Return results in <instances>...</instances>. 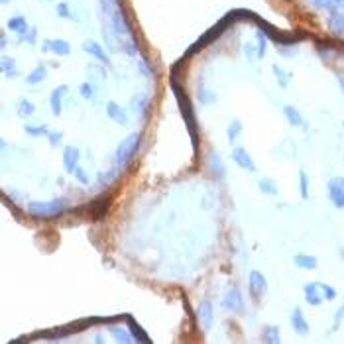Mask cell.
I'll return each instance as SVG.
<instances>
[{
  "label": "cell",
  "mask_w": 344,
  "mask_h": 344,
  "mask_svg": "<svg viewBox=\"0 0 344 344\" xmlns=\"http://www.w3.org/2000/svg\"><path fill=\"white\" fill-rule=\"evenodd\" d=\"M171 89H173V94H175V98H177L181 116H183V120H185V124H187V128H189V134H191V140H193V150L197 152V148H199V136H197V118H195L193 106H191V102H189L187 94L183 93V89H181L175 81H173Z\"/></svg>",
  "instance_id": "1"
},
{
  "label": "cell",
  "mask_w": 344,
  "mask_h": 344,
  "mask_svg": "<svg viewBox=\"0 0 344 344\" xmlns=\"http://www.w3.org/2000/svg\"><path fill=\"white\" fill-rule=\"evenodd\" d=\"M67 205L65 199H51V201H31L28 205V213L35 219H59L65 215Z\"/></svg>",
  "instance_id": "2"
},
{
  "label": "cell",
  "mask_w": 344,
  "mask_h": 344,
  "mask_svg": "<svg viewBox=\"0 0 344 344\" xmlns=\"http://www.w3.org/2000/svg\"><path fill=\"white\" fill-rule=\"evenodd\" d=\"M140 144H142V134H140V132H134V134H130L128 138H124V140L118 144L116 152H114V163H116V167H124L126 163L134 157V154L138 152Z\"/></svg>",
  "instance_id": "3"
},
{
  "label": "cell",
  "mask_w": 344,
  "mask_h": 344,
  "mask_svg": "<svg viewBox=\"0 0 344 344\" xmlns=\"http://www.w3.org/2000/svg\"><path fill=\"white\" fill-rule=\"evenodd\" d=\"M220 307L224 311L232 315H242L246 309V301H244V295H242V289L240 287H230L222 299H220Z\"/></svg>",
  "instance_id": "4"
},
{
  "label": "cell",
  "mask_w": 344,
  "mask_h": 344,
  "mask_svg": "<svg viewBox=\"0 0 344 344\" xmlns=\"http://www.w3.org/2000/svg\"><path fill=\"white\" fill-rule=\"evenodd\" d=\"M327 193H329L331 203H333L337 209H344V177L343 175H337V177H331V179H329V183H327Z\"/></svg>",
  "instance_id": "5"
},
{
  "label": "cell",
  "mask_w": 344,
  "mask_h": 344,
  "mask_svg": "<svg viewBox=\"0 0 344 344\" xmlns=\"http://www.w3.org/2000/svg\"><path fill=\"white\" fill-rule=\"evenodd\" d=\"M197 321H199V327L209 333L211 327H213V321H215V313H213V303L211 301H201V305L197 307Z\"/></svg>",
  "instance_id": "6"
},
{
  "label": "cell",
  "mask_w": 344,
  "mask_h": 344,
  "mask_svg": "<svg viewBox=\"0 0 344 344\" xmlns=\"http://www.w3.org/2000/svg\"><path fill=\"white\" fill-rule=\"evenodd\" d=\"M63 169L67 173H75V169L79 167V159H81V150L77 146H65L63 148Z\"/></svg>",
  "instance_id": "7"
},
{
  "label": "cell",
  "mask_w": 344,
  "mask_h": 344,
  "mask_svg": "<svg viewBox=\"0 0 344 344\" xmlns=\"http://www.w3.org/2000/svg\"><path fill=\"white\" fill-rule=\"evenodd\" d=\"M232 161L240 167V169H246V171H256V163L252 159L250 152L242 146H234L232 148Z\"/></svg>",
  "instance_id": "8"
},
{
  "label": "cell",
  "mask_w": 344,
  "mask_h": 344,
  "mask_svg": "<svg viewBox=\"0 0 344 344\" xmlns=\"http://www.w3.org/2000/svg\"><path fill=\"white\" fill-rule=\"evenodd\" d=\"M248 285H250V291L256 297H264L268 293V280L258 270H252L250 274H248Z\"/></svg>",
  "instance_id": "9"
},
{
  "label": "cell",
  "mask_w": 344,
  "mask_h": 344,
  "mask_svg": "<svg viewBox=\"0 0 344 344\" xmlns=\"http://www.w3.org/2000/svg\"><path fill=\"white\" fill-rule=\"evenodd\" d=\"M303 293H305V301L313 307H321L323 301H325V295L321 291V283L317 282H311V283H305L303 285Z\"/></svg>",
  "instance_id": "10"
},
{
  "label": "cell",
  "mask_w": 344,
  "mask_h": 344,
  "mask_svg": "<svg viewBox=\"0 0 344 344\" xmlns=\"http://www.w3.org/2000/svg\"><path fill=\"white\" fill-rule=\"evenodd\" d=\"M67 91H69L67 85H59V87H55V89L51 91V94H49V108H51V114H53V116H61L63 98H65Z\"/></svg>",
  "instance_id": "11"
},
{
  "label": "cell",
  "mask_w": 344,
  "mask_h": 344,
  "mask_svg": "<svg viewBox=\"0 0 344 344\" xmlns=\"http://www.w3.org/2000/svg\"><path fill=\"white\" fill-rule=\"evenodd\" d=\"M207 167H209V173H211L213 177L222 179V177L226 175L224 161H222V157L219 156V152H215V150H211L209 156H207Z\"/></svg>",
  "instance_id": "12"
},
{
  "label": "cell",
  "mask_w": 344,
  "mask_h": 344,
  "mask_svg": "<svg viewBox=\"0 0 344 344\" xmlns=\"http://www.w3.org/2000/svg\"><path fill=\"white\" fill-rule=\"evenodd\" d=\"M289 323H291V327H293V331H295L297 335H303V337H305V335H309V331H311V327H309L305 315H303V311H301L299 307H295V309L291 311Z\"/></svg>",
  "instance_id": "13"
},
{
  "label": "cell",
  "mask_w": 344,
  "mask_h": 344,
  "mask_svg": "<svg viewBox=\"0 0 344 344\" xmlns=\"http://www.w3.org/2000/svg\"><path fill=\"white\" fill-rule=\"evenodd\" d=\"M106 116H108L112 122H116V124H122V126L128 124V114H126V110L118 104V102H114V100H108V102H106Z\"/></svg>",
  "instance_id": "14"
},
{
  "label": "cell",
  "mask_w": 344,
  "mask_h": 344,
  "mask_svg": "<svg viewBox=\"0 0 344 344\" xmlns=\"http://www.w3.org/2000/svg\"><path fill=\"white\" fill-rule=\"evenodd\" d=\"M43 51H49V53H53V55H61V57H65V55L71 53V45H69L65 39H47V41L43 43Z\"/></svg>",
  "instance_id": "15"
},
{
  "label": "cell",
  "mask_w": 344,
  "mask_h": 344,
  "mask_svg": "<svg viewBox=\"0 0 344 344\" xmlns=\"http://www.w3.org/2000/svg\"><path fill=\"white\" fill-rule=\"evenodd\" d=\"M126 325H128V329H130V333H132V337H134V343H142V344L152 343V339L146 335V331H144L130 315H126Z\"/></svg>",
  "instance_id": "16"
},
{
  "label": "cell",
  "mask_w": 344,
  "mask_h": 344,
  "mask_svg": "<svg viewBox=\"0 0 344 344\" xmlns=\"http://www.w3.org/2000/svg\"><path fill=\"white\" fill-rule=\"evenodd\" d=\"M283 116H285L287 124L293 126V128H301V126H305V118H303V114H301V112H299V108H295L293 104H285V106H283Z\"/></svg>",
  "instance_id": "17"
},
{
  "label": "cell",
  "mask_w": 344,
  "mask_h": 344,
  "mask_svg": "<svg viewBox=\"0 0 344 344\" xmlns=\"http://www.w3.org/2000/svg\"><path fill=\"white\" fill-rule=\"evenodd\" d=\"M293 264L299 268V270H305V272H313L319 266V260L311 256V254H295L293 256Z\"/></svg>",
  "instance_id": "18"
},
{
  "label": "cell",
  "mask_w": 344,
  "mask_h": 344,
  "mask_svg": "<svg viewBox=\"0 0 344 344\" xmlns=\"http://www.w3.org/2000/svg\"><path fill=\"white\" fill-rule=\"evenodd\" d=\"M197 98L201 100V104H213L217 102V93L213 89H209V85L205 81L197 83Z\"/></svg>",
  "instance_id": "19"
},
{
  "label": "cell",
  "mask_w": 344,
  "mask_h": 344,
  "mask_svg": "<svg viewBox=\"0 0 344 344\" xmlns=\"http://www.w3.org/2000/svg\"><path fill=\"white\" fill-rule=\"evenodd\" d=\"M110 337L116 341V343H134V337H132V333H130V329L128 327H122V325H112L110 327Z\"/></svg>",
  "instance_id": "20"
},
{
  "label": "cell",
  "mask_w": 344,
  "mask_h": 344,
  "mask_svg": "<svg viewBox=\"0 0 344 344\" xmlns=\"http://www.w3.org/2000/svg\"><path fill=\"white\" fill-rule=\"evenodd\" d=\"M83 49H85L89 55H93L94 59H98V61H102V63H108V55H106V51H104L96 41H93V39H87V41L83 43Z\"/></svg>",
  "instance_id": "21"
},
{
  "label": "cell",
  "mask_w": 344,
  "mask_h": 344,
  "mask_svg": "<svg viewBox=\"0 0 344 344\" xmlns=\"http://www.w3.org/2000/svg\"><path fill=\"white\" fill-rule=\"evenodd\" d=\"M262 341H264V343H268V344H280L282 343V331H280V327H276V325H268V327H264Z\"/></svg>",
  "instance_id": "22"
},
{
  "label": "cell",
  "mask_w": 344,
  "mask_h": 344,
  "mask_svg": "<svg viewBox=\"0 0 344 344\" xmlns=\"http://www.w3.org/2000/svg\"><path fill=\"white\" fill-rule=\"evenodd\" d=\"M242 130H244L242 120H240V118H234V120L228 124V128H226V138H228V142H230V144H236L238 138L242 136Z\"/></svg>",
  "instance_id": "23"
},
{
  "label": "cell",
  "mask_w": 344,
  "mask_h": 344,
  "mask_svg": "<svg viewBox=\"0 0 344 344\" xmlns=\"http://www.w3.org/2000/svg\"><path fill=\"white\" fill-rule=\"evenodd\" d=\"M47 77V69H45V65H35L33 69H31V73L28 75V85H39L43 79Z\"/></svg>",
  "instance_id": "24"
},
{
  "label": "cell",
  "mask_w": 344,
  "mask_h": 344,
  "mask_svg": "<svg viewBox=\"0 0 344 344\" xmlns=\"http://www.w3.org/2000/svg\"><path fill=\"white\" fill-rule=\"evenodd\" d=\"M272 73L276 75L278 85H280L282 89H287V87H289V81H291V73H289V71L282 69L280 65H272Z\"/></svg>",
  "instance_id": "25"
},
{
  "label": "cell",
  "mask_w": 344,
  "mask_h": 344,
  "mask_svg": "<svg viewBox=\"0 0 344 344\" xmlns=\"http://www.w3.org/2000/svg\"><path fill=\"white\" fill-rule=\"evenodd\" d=\"M258 189L264 193V195H278L280 193V189H278V183L274 181V179H270V177H264V179H260L258 181Z\"/></svg>",
  "instance_id": "26"
},
{
  "label": "cell",
  "mask_w": 344,
  "mask_h": 344,
  "mask_svg": "<svg viewBox=\"0 0 344 344\" xmlns=\"http://www.w3.org/2000/svg\"><path fill=\"white\" fill-rule=\"evenodd\" d=\"M16 112H18L22 118H26V116H31V114L35 112V106H33V102L28 100V98H20L18 104H16Z\"/></svg>",
  "instance_id": "27"
},
{
  "label": "cell",
  "mask_w": 344,
  "mask_h": 344,
  "mask_svg": "<svg viewBox=\"0 0 344 344\" xmlns=\"http://www.w3.org/2000/svg\"><path fill=\"white\" fill-rule=\"evenodd\" d=\"M2 73L6 77H18V67H16V61L12 57H2Z\"/></svg>",
  "instance_id": "28"
},
{
  "label": "cell",
  "mask_w": 344,
  "mask_h": 344,
  "mask_svg": "<svg viewBox=\"0 0 344 344\" xmlns=\"http://www.w3.org/2000/svg\"><path fill=\"white\" fill-rule=\"evenodd\" d=\"M24 132H26L28 136H31V138H41V136H47V134H49V130H47V126L45 124H41V126L26 124L24 126Z\"/></svg>",
  "instance_id": "29"
},
{
  "label": "cell",
  "mask_w": 344,
  "mask_h": 344,
  "mask_svg": "<svg viewBox=\"0 0 344 344\" xmlns=\"http://www.w3.org/2000/svg\"><path fill=\"white\" fill-rule=\"evenodd\" d=\"M8 28H10L12 31L24 33V31L28 30V24H26V20H24L22 16H14L12 20H8Z\"/></svg>",
  "instance_id": "30"
},
{
  "label": "cell",
  "mask_w": 344,
  "mask_h": 344,
  "mask_svg": "<svg viewBox=\"0 0 344 344\" xmlns=\"http://www.w3.org/2000/svg\"><path fill=\"white\" fill-rule=\"evenodd\" d=\"M118 173H120V167H116V169H110L108 173H100L98 175V183L104 187V185H110L112 181H116L118 179Z\"/></svg>",
  "instance_id": "31"
},
{
  "label": "cell",
  "mask_w": 344,
  "mask_h": 344,
  "mask_svg": "<svg viewBox=\"0 0 344 344\" xmlns=\"http://www.w3.org/2000/svg\"><path fill=\"white\" fill-rule=\"evenodd\" d=\"M299 189H301V197L309 199V175L303 169L299 171Z\"/></svg>",
  "instance_id": "32"
},
{
  "label": "cell",
  "mask_w": 344,
  "mask_h": 344,
  "mask_svg": "<svg viewBox=\"0 0 344 344\" xmlns=\"http://www.w3.org/2000/svg\"><path fill=\"white\" fill-rule=\"evenodd\" d=\"M132 108L136 112H144L148 108V96L146 94H140V96H134L132 98Z\"/></svg>",
  "instance_id": "33"
},
{
  "label": "cell",
  "mask_w": 344,
  "mask_h": 344,
  "mask_svg": "<svg viewBox=\"0 0 344 344\" xmlns=\"http://www.w3.org/2000/svg\"><path fill=\"white\" fill-rule=\"evenodd\" d=\"M79 93H81V96H83L85 100H91L94 96V87L89 83V81H85V83L79 85Z\"/></svg>",
  "instance_id": "34"
},
{
  "label": "cell",
  "mask_w": 344,
  "mask_h": 344,
  "mask_svg": "<svg viewBox=\"0 0 344 344\" xmlns=\"http://www.w3.org/2000/svg\"><path fill=\"white\" fill-rule=\"evenodd\" d=\"M321 291H323V295H325V299L327 301H335L337 299V289L333 287V285H329V283H321Z\"/></svg>",
  "instance_id": "35"
},
{
  "label": "cell",
  "mask_w": 344,
  "mask_h": 344,
  "mask_svg": "<svg viewBox=\"0 0 344 344\" xmlns=\"http://www.w3.org/2000/svg\"><path fill=\"white\" fill-rule=\"evenodd\" d=\"M73 175H75V179H77V181H79L81 185H89V183H91V177H89V173H87V171H85V169H83L81 165H79V167L75 169V173H73Z\"/></svg>",
  "instance_id": "36"
},
{
  "label": "cell",
  "mask_w": 344,
  "mask_h": 344,
  "mask_svg": "<svg viewBox=\"0 0 344 344\" xmlns=\"http://www.w3.org/2000/svg\"><path fill=\"white\" fill-rule=\"evenodd\" d=\"M47 140H49V146L51 148H59L63 142V132H49L47 134Z\"/></svg>",
  "instance_id": "37"
},
{
  "label": "cell",
  "mask_w": 344,
  "mask_h": 344,
  "mask_svg": "<svg viewBox=\"0 0 344 344\" xmlns=\"http://www.w3.org/2000/svg\"><path fill=\"white\" fill-rule=\"evenodd\" d=\"M256 39H258V49H256V51H258V59H262V57L266 55V47H268V45H266V39H264L262 33H258Z\"/></svg>",
  "instance_id": "38"
},
{
  "label": "cell",
  "mask_w": 344,
  "mask_h": 344,
  "mask_svg": "<svg viewBox=\"0 0 344 344\" xmlns=\"http://www.w3.org/2000/svg\"><path fill=\"white\" fill-rule=\"evenodd\" d=\"M343 319H344V303L339 307V309H337V313H335V329H337V327L343 323Z\"/></svg>",
  "instance_id": "39"
},
{
  "label": "cell",
  "mask_w": 344,
  "mask_h": 344,
  "mask_svg": "<svg viewBox=\"0 0 344 344\" xmlns=\"http://www.w3.org/2000/svg\"><path fill=\"white\" fill-rule=\"evenodd\" d=\"M57 14H59V16H65V18H69V8H67V4H65V2L57 4Z\"/></svg>",
  "instance_id": "40"
},
{
  "label": "cell",
  "mask_w": 344,
  "mask_h": 344,
  "mask_svg": "<svg viewBox=\"0 0 344 344\" xmlns=\"http://www.w3.org/2000/svg\"><path fill=\"white\" fill-rule=\"evenodd\" d=\"M244 53H246V57L252 59V61L256 59V57H254V45H252V43H246V45H244Z\"/></svg>",
  "instance_id": "41"
},
{
  "label": "cell",
  "mask_w": 344,
  "mask_h": 344,
  "mask_svg": "<svg viewBox=\"0 0 344 344\" xmlns=\"http://www.w3.org/2000/svg\"><path fill=\"white\" fill-rule=\"evenodd\" d=\"M337 79H339V87H341V91H343V94H344V75L343 73L337 75Z\"/></svg>",
  "instance_id": "42"
},
{
  "label": "cell",
  "mask_w": 344,
  "mask_h": 344,
  "mask_svg": "<svg viewBox=\"0 0 344 344\" xmlns=\"http://www.w3.org/2000/svg\"><path fill=\"white\" fill-rule=\"evenodd\" d=\"M339 254H341V258L344 260V246H341V248H339Z\"/></svg>",
  "instance_id": "43"
}]
</instances>
